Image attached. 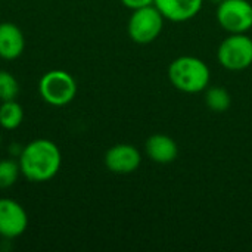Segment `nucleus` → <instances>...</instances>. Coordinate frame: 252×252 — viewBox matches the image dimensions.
<instances>
[{
    "instance_id": "obj_17",
    "label": "nucleus",
    "mask_w": 252,
    "mask_h": 252,
    "mask_svg": "<svg viewBox=\"0 0 252 252\" xmlns=\"http://www.w3.org/2000/svg\"><path fill=\"white\" fill-rule=\"evenodd\" d=\"M208 1H211V3H214V4H219V3H221L223 0H208Z\"/></svg>"
},
{
    "instance_id": "obj_7",
    "label": "nucleus",
    "mask_w": 252,
    "mask_h": 252,
    "mask_svg": "<svg viewBox=\"0 0 252 252\" xmlns=\"http://www.w3.org/2000/svg\"><path fill=\"white\" fill-rule=\"evenodd\" d=\"M28 214L25 208L12 198H0V236L15 239L25 233Z\"/></svg>"
},
{
    "instance_id": "obj_15",
    "label": "nucleus",
    "mask_w": 252,
    "mask_h": 252,
    "mask_svg": "<svg viewBox=\"0 0 252 252\" xmlns=\"http://www.w3.org/2000/svg\"><path fill=\"white\" fill-rule=\"evenodd\" d=\"M19 94V83L9 71L0 69V102L13 100Z\"/></svg>"
},
{
    "instance_id": "obj_2",
    "label": "nucleus",
    "mask_w": 252,
    "mask_h": 252,
    "mask_svg": "<svg viewBox=\"0 0 252 252\" xmlns=\"http://www.w3.org/2000/svg\"><path fill=\"white\" fill-rule=\"evenodd\" d=\"M168 80L171 86L186 94H196L205 92L211 80L208 65L190 55L176 58L168 66Z\"/></svg>"
},
{
    "instance_id": "obj_13",
    "label": "nucleus",
    "mask_w": 252,
    "mask_h": 252,
    "mask_svg": "<svg viewBox=\"0 0 252 252\" xmlns=\"http://www.w3.org/2000/svg\"><path fill=\"white\" fill-rule=\"evenodd\" d=\"M205 105L213 112L221 114V112H226L230 108L232 96L224 87H220V86L208 87L207 92H205Z\"/></svg>"
},
{
    "instance_id": "obj_5",
    "label": "nucleus",
    "mask_w": 252,
    "mask_h": 252,
    "mask_svg": "<svg viewBox=\"0 0 252 252\" xmlns=\"http://www.w3.org/2000/svg\"><path fill=\"white\" fill-rule=\"evenodd\" d=\"M164 21V16L154 4L136 9L127 24L128 37L137 44H149L159 37Z\"/></svg>"
},
{
    "instance_id": "obj_14",
    "label": "nucleus",
    "mask_w": 252,
    "mask_h": 252,
    "mask_svg": "<svg viewBox=\"0 0 252 252\" xmlns=\"http://www.w3.org/2000/svg\"><path fill=\"white\" fill-rule=\"evenodd\" d=\"M21 176L18 159L6 158L0 159V189H9L13 186Z\"/></svg>"
},
{
    "instance_id": "obj_10",
    "label": "nucleus",
    "mask_w": 252,
    "mask_h": 252,
    "mask_svg": "<svg viewBox=\"0 0 252 252\" xmlns=\"http://www.w3.org/2000/svg\"><path fill=\"white\" fill-rule=\"evenodd\" d=\"M145 152L152 162L170 164L176 161L179 155V146L174 142V139H171L170 136L162 133H155L149 136L148 140L145 142Z\"/></svg>"
},
{
    "instance_id": "obj_8",
    "label": "nucleus",
    "mask_w": 252,
    "mask_h": 252,
    "mask_svg": "<svg viewBox=\"0 0 252 252\" xmlns=\"http://www.w3.org/2000/svg\"><path fill=\"white\" fill-rule=\"evenodd\" d=\"M103 161L111 173L130 174L140 167L142 155L136 146L130 143H118L106 151Z\"/></svg>"
},
{
    "instance_id": "obj_12",
    "label": "nucleus",
    "mask_w": 252,
    "mask_h": 252,
    "mask_svg": "<svg viewBox=\"0 0 252 252\" xmlns=\"http://www.w3.org/2000/svg\"><path fill=\"white\" fill-rule=\"evenodd\" d=\"M24 108L13 99L0 102V127L4 130H15L22 124Z\"/></svg>"
},
{
    "instance_id": "obj_3",
    "label": "nucleus",
    "mask_w": 252,
    "mask_h": 252,
    "mask_svg": "<svg viewBox=\"0 0 252 252\" xmlns=\"http://www.w3.org/2000/svg\"><path fill=\"white\" fill-rule=\"evenodd\" d=\"M40 97L52 106H65L71 103L77 94V83L74 77L63 69H52L41 75L38 81Z\"/></svg>"
},
{
    "instance_id": "obj_18",
    "label": "nucleus",
    "mask_w": 252,
    "mask_h": 252,
    "mask_svg": "<svg viewBox=\"0 0 252 252\" xmlns=\"http://www.w3.org/2000/svg\"><path fill=\"white\" fill-rule=\"evenodd\" d=\"M0 145H1V137H0Z\"/></svg>"
},
{
    "instance_id": "obj_6",
    "label": "nucleus",
    "mask_w": 252,
    "mask_h": 252,
    "mask_svg": "<svg viewBox=\"0 0 252 252\" xmlns=\"http://www.w3.org/2000/svg\"><path fill=\"white\" fill-rule=\"evenodd\" d=\"M216 18L229 34H245L252 28V3L248 0H223L217 4Z\"/></svg>"
},
{
    "instance_id": "obj_1",
    "label": "nucleus",
    "mask_w": 252,
    "mask_h": 252,
    "mask_svg": "<svg viewBox=\"0 0 252 252\" xmlns=\"http://www.w3.org/2000/svg\"><path fill=\"white\" fill-rule=\"evenodd\" d=\"M21 174L32 183H46L61 170L62 154L59 146L49 139H35L22 148L18 157Z\"/></svg>"
},
{
    "instance_id": "obj_16",
    "label": "nucleus",
    "mask_w": 252,
    "mask_h": 252,
    "mask_svg": "<svg viewBox=\"0 0 252 252\" xmlns=\"http://www.w3.org/2000/svg\"><path fill=\"white\" fill-rule=\"evenodd\" d=\"M121 3L127 9L136 10V9H142V7H146V6H152L154 0H121Z\"/></svg>"
},
{
    "instance_id": "obj_9",
    "label": "nucleus",
    "mask_w": 252,
    "mask_h": 252,
    "mask_svg": "<svg viewBox=\"0 0 252 252\" xmlns=\"http://www.w3.org/2000/svg\"><path fill=\"white\" fill-rule=\"evenodd\" d=\"M204 0H154V6L164 19L171 22H186L193 19L202 9Z\"/></svg>"
},
{
    "instance_id": "obj_4",
    "label": "nucleus",
    "mask_w": 252,
    "mask_h": 252,
    "mask_svg": "<svg viewBox=\"0 0 252 252\" xmlns=\"http://www.w3.org/2000/svg\"><path fill=\"white\" fill-rule=\"evenodd\" d=\"M217 59L227 71H244L252 65V38L245 34H229L219 46Z\"/></svg>"
},
{
    "instance_id": "obj_11",
    "label": "nucleus",
    "mask_w": 252,
    "mask_h": 252,
    "mask_svg": "<svg viewBox=\"0 0 252 252\" xmlns=\"http://www.w3.org/2000/svg\"><path fill=\"white\" fill-rule=\"evenodd\" d=\"M25 49V37L13 22L0 24V58L4 61L18 59Z\"/></svg>"
}]
</instances>
